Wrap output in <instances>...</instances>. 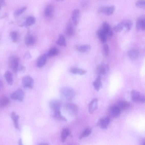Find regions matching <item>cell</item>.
<instances>
[{"label":"cell","instance_id":"f35d334b","mask_svg":"<svg viewBox=\"0 0 145 145\" xmlns=\"http://www.w3.org/2000/svg\"><path fill=\"white\" fill-rule=\"evenodd\" d=\"M27 9L26 7H24L21 8L17 10L15 13V16L20 15L26 10Z\"/></svg>","mask_w":145,"mask_h":145},{"label":"cell","instance_id":"8992f818","mask_svg":"<svg viewBox=\"0 0 145 145\" xmlns=\"http://www.w3.org/2000/svg\"><path fill=\"white\" fill-rule=\"evenodd\" d=\"M10 97L13 100L22 102L24 97V92L22 90L19 89L11 94Z\"/></svg>","mask_w":145,"mask_h":145},{"label":"cell","instance_id":"3957f363","mask_svg":"<svg viewBox=\"0 0 145 145\" xmlns=\"http://www.w3.org/2000/svg\"><path fill=\"white\" fill-rule=\"evenodd\" d=\"M20 61L18 57L15 56H11L9 59L10 67L16 73L18 72L19 67L21 66L19 65Z\"/></svg>","mask_w":145,"mask_h":145},{"label":"cell","instance_id":"e0dca14e","mask_svg":"<svg viewBox=\"0 0 145 145\" xmlns=\"http://www.w3.org/2000/svg\"><path fill=\"white\" fill-rule=\"evenodd\" d=\"M121 110L116 105L112 107L111 109L110 113L112 117H118L121 113Z\"/></svg>","mask_w":145,"mask_h":145},{"label":"cell","instance_id":"ab89813d","mask_svg":"<svg viewBox=\"0 0 145 145\" xmlns=\"http://www.w3.org/2000/svg\"><path fill=\"white\" fill-rule=\"evenodd\" d=\"M109 49L108 45L107 44H105L103 46V51L105 55L107 56L109 53Z\"/></svg>","mask_w":145,"mask_h":145},{"label":"cell","instance_id":"e575fe53","mask_svg":"<svg viewBox=\"0 0 145 145\" xmlns=\"http://www.w3.org/2000/svg\"><path fill=\"white\" fill-rule=\"evenodd\" d=\"M91 49V46L89 45H84L79 46L77 48L78 51L81 53H85Z\"/></svg>","mask_w":145,"mask_h":145},{"label":"cell","instance_id":"5b68a950","mask_svg":"<svg viewBox=\"0 0 145 145\" xmlns=\"http://www.w3.org/2000/svg\"><path fill=\"white\" fill-rule=\"evenodd\" d=\"M136 29L138 31H143L145 29V17L144 15L139 16L137 19L136 24Z\"/></svg>","mask_w":145,"mask_h":145},{"label":"cell","instance_id":"9a60e30c","mask_svg":"<svg viewBox=\"0 0 145 145\" xmlns=\"http://www.w3.org/2000/svg\"><path fill=\"white\" fill-rule=\"evenodd\" d=\"M128 57L130 59L135 60L138 58L140 53L137 50L132 49L128 51Z\"/></svg>","mask_w":145,"mask_h":145},{"label":"cell","instance_id":"52a82bcc","mask_svg":"<svg viewBox=\"0 0 145 145\" xmlns=\"http://www.w3.org/2000/svg\"><path fill=\"white\" fill-rule=\"evenodd\" d=\"M110 122V119L109 117H103L100 119L98 120V125L102 129L106 130L108 128Z\"/></svg>","mask_w":145,"mask_h":145},{"label":"cell","instance_id":"8fae6325","mask_svg":"<svg viewBox=\"0 0 145 145\" xmlns=\"http://www.w3.org/2000/svg\"><path fill=\"white\" fill-rule=\"evenodd\" d=\"M102 29L105 32L107 36L111 37L113 36V31L108 23L106 22H104L102 24Z\"/></svg>","mask_w":145,"mask_h":145},{"label":"cell","instance_id":"f1b7e54d","mask_svg":"<svg viewBox=\"0 0 145 145\" xmlns=\"http://www.w3.org/2000/svg\"><path fill=\"white\" fill-rule=\"evenodd\" d=\"M92 129L91 127H88L85 129L79 137V139H81L89 136L91 134Z\"/></svg>","mask_w":145,"mask_h":145},{"label":"cell","instance_id":"277c9868","mask_svg":"<svg viewBox=\"0 0 145 145\" xmlns=\"http://www.w3.org/2000/svg\"><path fill=\"white\" fill-rule=\"evenodd\" d=\"M115 8L114 5L109 6H102L100 7L98 9L99 13H103L109 16L113 14L115 11Z\"/></svg>","mask_w":145,"mask_h":145},{"label":"cell","instance_id":"484cf974","mask_svg":"<svg viewBox=\"0 0 145 145\" xmlns=\"http://www.w3.org/2000/svg\"><path fill=\"white\" fill-rule=\"evenodd\" d=\"M52 116L54 119L60 120V121H67V119L66 118L62 115L61 111L53 113L52 114Z\"/></svg>","mask_w":145,"mask_h":145},{"label":"cell","instance_id":"4dcf8cb0","mask_svg":"<svg viewBox=\"0 0 145 145\" xmlns=\"http://www.w3.org/2000/svg\"><path fill=\"white\" fill-rule=\"evenodd\" d=\"M74 32L73 26L70 23L68 24L65 30V34L68 36H71L74 35Z\"/></svg>","mask_w":145,"mask_h":145},{"label":"cell","instance_id":"60d3db41","mask_svg":"<svg viewBox=\"0 0 145 145\" xmlns=\"http://www.w3.org/2000/svg\"><path fill=\"white\" fill-rule=\"evenodd\" d=\"M5 0H0V9L5 4Z\"/></svg>","mask_w":145,"mask_h":145},{"label":"cell","instance_id":"f6af8a7d","mask_svg":"<svg viewBox=\"0 0 145 145\" xmlns=\"http://www.w3.org/2000/svg\"><path fill=\"white\" fill-rule=\"evenodd\" d=\"M7 13L5 14H4V15H3V16H2V18H5V17H6V16H7Z\"/></svg>","mask_w":145,"mask_h":145},{"label":"cell","instance_id":"d4e9b609","mask_svg":"<svg viewBox=\"0 0 145 145\" xmlns=\"http://www.w3.org/2000/svg\"><path fill=\"white\" fill-rule=\"evenodd\" d=\"M70 134V131L67 128L63 129L61 134V141L62 143H64L66 141L67 137Z\"/></svg>","mask_w":145,"mask_h":145},{"label":"cell","instance_id":"d590c367","mask_svg":"<svg viewBox=\"0 0 145 145\" xmlns=\"http://www.w3.org/2000/svg\"><path fill=\"white\" fill-rule=\"evenodd\" d=\"M125 28L126 31L128 32L130 31L132 25V23L130 20H124Z\"/></svg>","mask_w":145,"mask_h":145},{"label":"cell","instance_id":"9c48e42d","mask_svg":"<svg viewBox=\"0 0 145 145\" xmlns=\"http://www.w3.org/2000/svg\"><path fill=\"white\" fill-rule=\"evenodd\" d=\"M66 108L67 111L71 115L76 116L78 113V107L74 103H68L66 106Z\"/></svg>","mask_w":145,"mask_h":145},{"label":"cell","instance_id":"7a4b0ae2","mask_svg":"<svg viewBox=\"0 0 145 145\" xmlns=\"http://www.w3.org/2000/svg\"><path fill=\"white\" fill-rule=\"evenodd\" d=\"M131 99L134 102H139L143 103H145V96L144 95L141 94L140 92L133 90L131 92Z\"/></svg>","mask_w":145,"mask_h":145},{"label":"cell","instance_id":"1f68e13d","mask_svg":"<svg viewBox=\"0 0 145 145\" xmlns=\"http://www.w3.org/2000/svg\"><path fill=\"white\" fill-rule=\"evenodd\" d=\"M59 51L58 49L55 47H53L49 51L47 56L50 57H53L58 55Z\"/></svg>","mask_w":145,"mask_h":145},{"label":"cell","instance_id":"b9f144b4","mask_svg":"<svg viewBox=\"0 0 145 145\" xmlns=\"http://www.w3.org/2000/svg\"><path fill=\"white\" fill-rule=\"evenodd\" d=\"M140 144L142 145H144L145 144V139H142L140 142Z\"/></svg>","mask_w":145,"mask_h":145},{"label":"cell","instance_id":"7bdbcfd3","mask_svg":"<svg viewBox=\"0 0 145 145\" xmlns=\"http://www.w3.org/2000/svg\"><path fill=\"white\" fill-rule=\"evenodd\" d=\"M18 143L19 145H23L22 141V139H21L20 138V139H19Z\"/></svg>","mask_w":145,"mask_h":145},{"label":"cell","instance_id":"4fadbf2b","mask_svg":"<svg viewBox=\"0 0 145 145\" xmlns=\"http://www.w3.org/2000/svg\"><path fill=\"white\" fill-rule=\"evenodd\" d=\"M116 105L120 110H124L129 109L131 106V104L127 101L123 100L119 101Z\"/></svg>","mask_w":145,"mask_h":145},{"label":"cell","instance_id":"8d00e7d4","mask_svg":"<svg viewBox=\"0 0 145 145\" xmlns=\"http://www.w3.org/2000/svg\"><path fill=\"white\" fill-rule=\"evenodd\" d=\"M145 0H138L136 3V6L139 8L144 9L145 8Z\"/></svg>","mask_w":145,"mask_h":145},{"label":"cell","instance_id":"ac0fdd59","mask_svg":"<svg viewBox=\"0 0 145 145\" xmlns=\"http://www.w3.org/2000/svg\"><path fill=\"white\" fill-rule=\"evenodd\" d=\"M47 56L45 54H43L38 59L37 62V66L39 68L43 67L46 64L47 61Z\"/></svg>","mask_w":145,"mask_h":145},{"label":"cell","instance_id":"f546056e","mask_svg":"<svg viewBox=\"0 0 145 145\" xmlns=\"http://www.w3.org/2000/svg\"><path fill=\"white\" fill-rule=\"evenodd\" d=\"M10 103L9 99L7 97H3L0 99V106L1 107H5L8 105Z\"/></svg>","mask_w":145,"mask_h":145},{"label":"cell","instance_id":"ffe728a7","mask_svg":"<svg viewBox=\"0 0 145 145\" xmlns=\"http://www.w3.org/2000/svg\"><path fill=\"white\" fill-rule=\"evenodd\" d=\"M54 12V8L53 6L49 5L46 7L44 12L45 17L47 18H50L52 16Z\"/></svg>","mask_w":145,"mask_h":145},{"label":"cell","instance_id":"6da1fadb","mask_svg":"<svg viewBox=\"0 0 145 145\" xmlns=\"http://www.w3.org/2000/svg\"><path fill=\"white\" fill-rule=\"evenodd\" d=\"M61 92L63 96L68 100H72L75 95L74 90L69 87L62 88L61 90Z\"/></svg>","mask_w":145,"mask_h":145},{"label":"cell","instance_id":"603a6c76","mask_svg":"<svg viewBox=\"0 0 145 145\" xmlns=\"http://www.w3.org/2000/svg\"><path fill=\"white\" fill-rule=\"evenodd\" d=\"M4 76L7 83L10 85H12L13 83V75L11 72L9 71H7L5 72Z\"/></svg>","mask_w":145,"mask_h":145},{"label":"cell","instance_id":"4316f807","mask_svg":"<svg viewBox=\"0 0 145 145\" xmlns=\"http://www.w3.org/2000/svg\"><path fill=\"white\" fill-rule=\"evenodd\" d=\"M26 44L28 45H34L35 42V40L34 37L33 35H28L26 37L25 39Z\"/></svg>","mask_w":145,"mask_h":145},{"label":"cell","instance_id":"ee69618b","mask_svg":"<svg viewBox=\"0 0 145 145\" xmlns=\"http://www.w3.org/2000/svg\"><path fill=\"white\" fill-rule=\"evenodd\" d=\"M3 86V83L2 81L0 80V89H1Z\"/></svg>","mask_w":145,"mask_h":145},{"label":"cell","instance_id":"44dd1931","mask_svg":"<svg viewBox=\"0 0 145 145\" xmlns=\"http://www.w3.org/2000/svg\"><path fill=\"white\" fill-rule=\"evenodd\" d=\"M93 84L96 91L97 92L99 91L102 85V82H101V78L100 76L97 77L93 83Z\"/></svg>","mask_w":145,"mask_h":145},{"label":"cell","instance_id":"bcb514c9","mask_svg":"<svg viewBox=\"0 0 145 145\" xmlns=\"http://www.w3.org/2000/svg\"><path fill=\"white\" fill-rule=\"evenodd\" d=\"M57 1H63V0H57Z\"/></svg>","mask_w":145,"mask_h":145},{"label":"cell","instance_id":"836d02e7","mask_svg":"<svg viewBox=\"0 0 145 145\" xmlns=\"http://www.w3.org/2000/svg\"><path fill=\"white\" fill-rule=\"evenodd\" d=\"M35 22V18L33 17H30L27 18L25 23L22 26H29L33 25Z\"/></svg>","mask_w":145,"mask_h":145},{"label":"cell","instance_id":"7402d4cb","mask_svg":"<svg viewBox=\"0 0 145 145\" xmlns=\"http://www.w3.org/2000/svg\"><path fill=\"white\" fill-rule=\"evenodd\" d=\"M70 71L73 74L79 75H83L87 73V71L86 70L76 67L71 68Z\"/></svg>","mask_w":145,"mask_h":145},{"label":"cell","instance_id":"5bb4252c","mask_svg":"<svg viewBox=\"0 0 145 145\" xmlns=\"http://www.w3.org/2000/svg\"><path fill=\"white\" fill-rule=\"evenodd\" d=\"M11 117L13 120L15 128L18 130L20 129L19 124L20 117L15 112H13L11 114Z\"/></svg>","mask_w":145,"mask_h":145},{"label":"cell","instance_id":"d6986e66","mask_svg":"<svg viewBox=\"0 0 145 145\" xmlns=\"http://www.w3.org/2000/svg\"><path fill=\"white\" fill-rule=\"evenodd\" d=\"M97 34L99 39L102 42L104 43L107 41L108 36L102 28L98 30Z\"/></svg>","mask_w":145,"mask_h":145},{"label":"cell","instance_id":"2e32d148","mask_svg":"<svg viewBox=\"0 0 145 145\" xmlns=\"http://www.w3.org/2000/svg\"><path fill=\"white\" fill-rule=\"evenodd\" d=\"M80 12L79 9H76L73 11L72 15V20L74 25L76 26L79 23Z\"/></svg>","mask_w":145,"mask_h":145},{"label":"cell","instance_id":"7c38bea8","mask_svg":"<svg viewBox=\"0 0 145 145\" xmlns=\"http://www.w3.org/2000/svg\"><path fill=\"white\" fill-rule=\"evenodd\" d=\"M98 100L97 98L93 99L89 104V113L92 114L97 109L98 106Z\"/></svg>","mask_w":145,"mask_h":145},{"label":"cell","instance_id":"83f0119b","mask_svg":"<svg viewBox=\"0 0 145 145\" xmlns=\"http://www.w3.org/2000/svg\"><path fill=\"white\" fill-rule=\"evenodd\" d=\"M125 28L124 20H123L117 24L114 28V31L116 32L122 31Z\"/></svg>","mask_w":145,"mask_h":145},{"label":"cell","instance_id":"30bf717a","mask_svg":"<svg viewBox=\"0 0 145 145\" xmlns=\"http://www.w3.org/2000/svg\"><path fill=\"white\" fill-rule=\"evenodd\" d=\"M50 106L52 113L60 111L61 103L58 100H54L51 101Z\"/></svg>","mask_w":145,"mask_h":145},{"label":"cell","instance_id":"74e56055","mask_svg":"<svg viewBox=\"0 0 145 145\" xmlns=\"http://www.w3.org/2000/svg\"><path fill=\"white\" fill-rule=\"evenodd\" d=\"M10 36L13 42L16 43L17 42L18 39V35L17 32L13 31L11 32Z\"/></svg>","mask_w":145,"mask_h":145},{"label":"cell","instance_id":"cb8c5ba5","mask_svg":"<svg viewBox=\"0 0 145 145\" xmlns=\"http://www.w3.org/2000/svg\"><path fill=\"white\" fill-rule=\"evenodd\" d=\"M109 70L108 65L101 64L98 66L96 69V72L98 74L102 75L105 74L106 70Z\"/></svg>","mask_w":145,"mask_h":145},{"label":"cell","instance_id":"ba28073f","mask_svg":"<svg viewBox=\"0 0 145 145\" xmlns=\"http://www.w3.org/2000/svg\"><path fill=\"white\" fill-rule=\"evenodd\" d=\"M23 87L26 89H32L34 85L33 79L30 76H26L23 78L22 80Z\"/></svg>","mask_w":145,"mask_h":145},{"label":"cell","instance_id":"d6a6232c","mask_svg":"<svg viewBox=\"0 0 145 145\" xmlns=\"http://www.w3.org/2000/svg\"><path fill=\"white\" fill-rule=\"evenodd\" d=\"M56 43L60 46H66V43L64 36L63 35H60L58 39L56 41Z\"/></svg>","mask_w":145,"mask_h":145}]
</instances>
